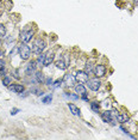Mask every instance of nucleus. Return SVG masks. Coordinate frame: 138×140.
<instances>
[{"label": "nucleus", "mask_w": 138, "mask_h": 140, "mask_svg": "<svg viewBox=\"0 0 138 140\" xmlns=\"http://www.w3.org/2000/svg\"><path fill=\"white\" fill-rule=\"evenodd\" d=\"M18 53H19V56L21 58V60H29L31 56V49L24 42H23V44L18 47Z\"/></svg>", "instance_id": "f257e3e1"}, {"label": "nucleus", "mask_w": 138, "mask_h": 140, "mask_svg": "<svg viewBox=\"0 0 138 140\" xmlns=\"http://www.w3.org/2000/svg\"><path fill=\"white\" fill-rule=\"evenodd\" d=\"M47 47V43L43 39H37L32 44V52L36 53V54H42V52Z\"/></svg>", "instance_id": "f03ea898"}, {"label": "nucleus", "mask_w": 138, "mask_h": 140, "mask_svg": "<svg viewBox=\"0 0 138 140\" xmlns=\"http://www.w3.org/2000/svg\"><path fill=\"white\" fill-rule=\"evenodd\" d=\"M32 37H33V31H32V30H30V29H28V30H23V31L20 32V40H21V42H24V43L30 42Z\"/></svg>", "instance_id": "7ed1b4c3"}, {"label": "nucleus", "mask_w": 138, "mask_h": 140, "mask_svg": "<svg viewBox=\"0 0 138 140\" xmlns=\"http://www.w3.org/2000/svg\"><path fill=\"white\" fill-rule=\"evenodd\" d=\"M86 84H88V88L92 91H98L101 86V81L98 78H94V79H88V81H87Z\"/></svg>", "instance_id": "20e7f679"}, {"label": "nucleus", "mask_w": 138, "mask_h": 140, "mask_svg": "<svg viewBox=\"0 0 138 140\" xmlns=\"http://www.w3.org/2000/svg\"><path fill=\"white\" fill-rule=\"evenodd\" d=\"M75 79L81 84H86L88 81V74L85 71H77L75 73Z\"/></svg>", "instance_id": "39448f33"}, {"label": "nucleus", "mask_w": 138, "mask_h": 140, "mask_svg": "<svg viewBox=\"0 0 138 140\" xmlns=\"http://www.w3.org/2000/svg\"><path fill=\"white\" fill-rule=\"evenodd\" d=\"M94 74L97 78H101L106 74V66L105 65H97L94 67Z\"/></svg>", "instance_id": "423d86ee"}, {"label": "nucleus", "mask_w": 138, "mask_h": 140, "mask_svg": "<svg viewBox=\"0 0 138 140\" xmlns=\"http://www.w3.org/2000/svg\"><path fill=\"white\" fill-rule=\"evenodd\" d=\"M62 80H63V84H66L67 86H74L76 79H75V76H73V74H66Z\"/></svg>", "instance_id": "0eeeda50"}, {"label": "nucleus", "mask_w": 138, "mask_h": 140, "mask_svg": "<svg viewBox=\"0 0 138 140\" xmlns=\"http://www.w3.org/2000/svg\"><path fill=\"white\" fill-rule=\"evenodd\" d=\"M54 59H55V53L54 52H49L48 54H45L43 66H49V65H51L52 61H54Z\"/></svg>", "instance_id": "6e6552de"}, {"label": "nucleus", "mask_w": 138, "mask_h": 140, "mask_svg": "<svg viewBox=\"0 0 138 140\" xmlns=\"http://www.w3.org/2000/svg\"><path fill=\"white\" fill-rule=\"evenodd\" d=\"M8 89H10L11 91L16 92V94H21V92L24 91V86L21 84H11L8 86Z\"/></svg>", "instance_id": "1a4fd4ad"}, {"label": "nucleus", "mask_w": 138, "mask_h": 140, "mask_svg": "<svg viewBox=\"0 0 138 140\" xmlns=\"http://www.w3.org/2000/svg\"><path fill=\"white\" fill-rule=\"evenodd\" d=\"M36 66H37L36 61H30V62L26 65V68H25V72H26V74L34 73V71H36Z\"/></svg>", "instance_id": "9d476101"}, {"label": "nucleus", "mask_w": 138, "mask_h": 140, "mask_svg": "<svg viewBox=\"0 0 138 140\" xmlns=\"http://www.w3.org/2000/svg\"><path fill=\"white\" fill-rule=\"evenodd\" d=\"M68 108H69V110L72 111V114L73 115H75V116H80L81 115V113H80V109L76 107L74 103H68Z\"/></svg>", "instance_id": "9b49d317"}, {"label": "nucleus", "mask_w": 138, "mask_h": 140, "mask_svg": "<svg viewBox=\"0 0 138 140\" xmlns=\"http://www.w3.org/2000/svg\"><path fill=\"white\" fill-rule=\"evenodd\" d=\"M74 89H75V94H77V95H80V96H82L83 94H86V88H85V85L83 84H77V85H75L74 86Z\"/></svg>", "instance_id": "f8f14e48"}, {"label": "nucleus", "mask_w": 138, "mask_h": 140, "mask_svg": "<svg viewBox=\"0 0 138 140\" xmlns=\"http://www.w3.org/2000/svg\"><path fill=\"white\" fill-rule=\"evenodd\" d=\"M116 120H117L119 123H126L130 121V117H129V115H126V114H118Z\"/></svg>", "instance_id": "ddd939ff"}, {"label": "nucleus", "mask_w": 138, "mask_h": 140, "mask_svg": "<svg viewBox=\"0 0 138 140\" xmlns=\"http://www.w3.org/2000/svg\"><path fill=\"white\" fill-rule=\"evenodd\" d=\"M101 119L103 120V122H112V117H111V111L106 110L105 113H101Z\"/></svg>", "instance_id": "4468645a"}, {"label": "nucleus", "mask_w": 138, "mask_h": 140, "mask_svg": "<svg viewBox=\"0 0 138 140\" xmlns=\"http://www.w3.org/2000/svg\"><path fill=\"white\" fill-rule=\"evenodd\" d=\"M36 80L38 81V83H41V84H44V81H45V77H44V74L42 73V72H36Z\"/></svg>", "instance_id": "2eb2a0df"}, {"label": "nucleus", "mask_w": 138, "mask_h": 140, "mask_svg": "<svg viewBox=\"0 0 138 140\" xmlns=\"http://www.w3.org/2000/svg\"><path fill=\"white\" fill-rule=\"evenodd\" d=\"M56 67L57 68H60V70H67V67H68V65H67V62H64L63 60H59V61H56Z\"/></svg>", "instance_id": "dca6fc26"}, {"label": "nucleus", "mask_w": 138, "mask_h": 140, "mask_svg": "<svg viewBox=\"0 0 138 140\" xmlns=\"http://www.w3.org/2000/svg\"><path fill=\"white\" fill-rule=\"evenodd\" d=\"M85 72H86L88 76H89L90 73H94V68H93V65H92V62H87L86 67H85Z\"/></svg>", "instance_id": "f3484780"}, {"label": "nucleus", "mask_w": 138, "mask_h": 140, "mask_svg": "<svg viewBox=\"0 0 138 140\" xmlns=\"http://www.w3.org/2000/svg\"><path fill=\"white\" fill-rule=\"evenodd\" d=\"M51 101H52V95H51V94L47 95L45 97L42 98V102H43V103H45V104H49V103H50Z\"/></svg>", "instance_id": "a211bd4d"}, {"label": "nucleus", "mask_w": 138, "mask_h": 140, "mask_svg": "<svg viewBox=\"0 0 138 140\" xmlns=\"http://www.w3.org/2000/svg\"><path fill=\"white\" fill-rule=\"evenodd\" d=\"M90 108H92V110H93L94 113H99V104H98V102H92L90 103Z\"/></svg>", "instance_id": "6ab92c4d"}, {"label": "nucleus", "mask_w": 138, "mask_h": 140, "mask_svg": "<svg viewBox=\"0 0 138 140\" xmlns=\"http://www.w3.org/2000/svg\"><path fill=\"white\" fill-rule=\"evenodd\" d=\"M3 84L5 85V86H10V85H11V78L7 77L6 74H5L4 78H3Z\"/></svg>", "instance_id": "aec40b11"}, {"label": "nucleus", "mask_w": 138, "mask_h": 140, "mask_svg": "<svg viewBox=\"0 0 138 140\" xmlns=\"http://www.w3.org/2000/svg\"><path fill=\"white\" fill-rule=\"evenodd\" d=\"M44 58H45V54H41V55L38 56L37 61H36L37 66H41V65H43V62H44Z\"/></svg>", "instance_id": "412c9836"}, {"label": "nucleus", "mask_w": 138, "mask_h": 140, "mask_svg": "<svg viewBox=\"0 0 138 140\" xmlns=\"http://www.w3.org/2000/svg\"><path fill=\"white\" fill-rule=\"evenodd\" d=\"M5 35H6V28H5V25L0 24V39L5 37Z\"/></svg>", "instance_id": "4be33fe9"}, {"label": "nucleus", "mask_w": 138, "mask_h": 140, "mask_svg": "<svg viewBox=\"0 0 138 140\" xmlns=\"http://www.w3.org/2000/svg\"><path fill=\"white\" fill-rule=\"evenodd\" d=\"M13 77L16 78V79H19V78H20V76H19V71L18 70H13Z\"/></svg>", "instance_id": "5701e85b"}, {"label": "nucleus", "mask_w": 138, "mask_h": 140, "mask_svg": "<svg viewBox=\"0 0 138 140\" xmlns=\"http://www.w3.org/2000/svg\"><path fill=\"white\" fill-rule=\"evenodd\" d=\"M62 83H63L62 79H60V80H56L55 83H54V88H59V86L62 84Z\"/></svg>", "instance_id": "b1692460"}, {"label": "nucleus", "mask_w": 138, "mask_h": 140, "mask_svg": "<svg viewBox=\"0 0 138 140\" xmlns=\"http://www.w3.org/2000/svg\"><path fill=\"white\" fill-rule=\"evenodd\" d=\"M67 96L70 98H73V99H79V95L76 94V95H72V94H67Z\"/></svg>", "instance_id": "393cba45"}, {"label": "nucleus", "mask_w": 138, "mask_h": 140, "mask_svg": "<svg viewBox=\"0 0 138 140\" xmlns=\"http://www.w3.org/2000/svg\"><path fill=\"white\" fill-rule=\"evenodd\" d=\"M5 70V61L3 59H0V71Z\"/></svg>", "instance_id": "a878e982"}, {"label": "nucleus", "mask_w": 138, "mask_h": 140, "mask_svg": "<svg viewBox=\"0 0 138 140\" xmlns=\"http://www.w3.org/2000/svg\"><path fill=\"white\" fill-rule=\"evenodd\" d=\"M102 107H103V108H110V107H111V103H110V102H108V101H105V102H103V103H102Z\"/></svg>", "instance_id": "bb28decb"}, {"label": "nucleus", "mask_w": 138, "mask_h": 140, "mask_svg": "<svg viewBox=\"0 0 138 140\" xmlns=\"http://www.w3.org/2000/svg\"><path fill=\"white\" fill-rule=\"evenodd\" d=\"M44 83H47V85H51L52 84V79H51V78H45Z\"/></svg>", "instance_id": "cd10ccee"}, {"label": "nucleus", "mask_w": 138, "mask_h": 140, "mask_svg": "<svg viewBox=\"0 0 138 140\" xmlns=\"http://www.w3.org/2000/svg\"><path fill=\"white\" fill-rule=\"evenodd\" d=\"M20 111V110H19V109H12V110H11V115H16V114H17V113H19Z\"/></svg>", "instance_id": "c85d7f7f"}, {"label": "nucleus", "mask_w": 138, "mask_h": 140, "mask_svg": "<svg viewBox=\"0 0 138 140\" xmlns=\"http://www.w3.org/2000/svg\"><path fill=\"white\" fill-rule=\"evenodd\" d=\"M82 99H83V101H88V97H87V94H83V95H82Z\"/></svg>", "instance_id": "c756f323"}, {"label": "nucleus", "mask_w": 138, "mask_h": 140, "mask_svg": "<svg viewBox=\"0 0 138 140\" xmlns=\"http://www.w3.org/2000/svg\"><path fill=\"white\" fill-rule=\"evenodd\" d=\"M3 58H4V52L0 50V59H3Z\"/></svg>", "instance_id": "7c9ffc66"}]
</instances>
